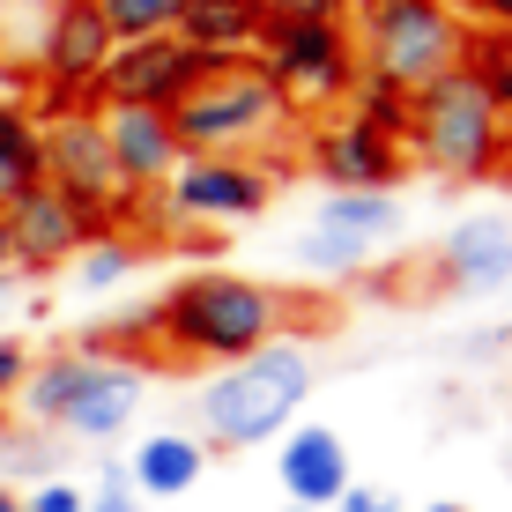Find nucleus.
Instances as JSON below:
<instances>
[{
    "label": "nucleus",
    "mask_w": 512,
    "mask_h": 512,
    "mask_svg": "<svg viewBox=\"0 0 512 512\" xmlns=\"http://www.w3.org/2000/svg\"><path fill=\"white\" fill-rule=\"evenodd\" d=\"M260 0H179V23L171 38L201 60H253V38H260Z\"/></svg>",
    "instance_id": "dca6fc26"
},
{
    "label": "nucleus",
    "mask_w": 512,
    "mask_h": 512,
    "mask_svg": "<svg viewBox=\"0 0 512 512\" xmlns=\"http://www.w3.org/2000/svg\"><path fill=\"white\" fill-rule=\"evenodd\" d=\"M290 127V104L253 60H216L193 90L171 104V134L186 156H238Z\"/></svg>",
    "instance_id": "20e7f679"
},
{
    "label": "nucleus",
    "mask_w": 512,
    "mask_h": 512,
    "mask_svg": "<svg viewBox=\"0 0 512 512\" xmlns=\"http://www.w3.org/2000/svg\"><path fill=\"white\" fill-rule=\"evenodd\" d=\"M282 320H290V297L268 290L253 275H186L164 290L156 305V349L186 364H238L253 349H268Z\"/></svg>",
    "instance_id": "f257e3e1"
},
{
    "label": "nucleus",
    "mask_w": 512,
    "mask_h": 512,
    "mask_svg": "<svg viewBox=\"0 0 512 512\" xmlns=\"http://www.w3.org/2000/svg\"><path fill=\"white\" fill-rule=\"evenodd\" d=\"M82 512H141V505H134V490H97Z\"/></svg>",
    "instance_id": "2f4dec72"
},
{
    "label": "nucleus",
    "mask_w": 512,
    "mask_h": 512,
    "mask_svg": "<svg viewBox=\"0 0 512 512\" xmlns=\"http://www.w3.org/2000/svg\"><path fill=\"white\" fill-rule=\"evenodd\" d=\"M82 379H90V357H82V349H52L45 364H30V372H23L15 401H23V416H30V423H60V416H67V401L82 394Z\"/></svg>",
    "instance_id": "412c9836"
},
{
    "label": "nucleus",
    "mask_w": 512,
    "mask_h": 512,
    "mask_svg": "<svg viewBox=\"0 0 512 512\" xmlns=\"http://www.w3.org/2000/svg\"><path fill=\"white\" fill-rule=\"evenodd\" d=\"M253 67L282 90L290 112H327L357 82V38L342 15H268L253 38Z\"/></svg>",
    "instance_id": "39448f33"
},
{
    "label": "nucleus",
    "mask_w": 512,
    "mask_h": 512,
    "mask_svg": "<svg viewBox=\"0 0 512 512\" xmlns=\"http://www.w3.org/2000/svg\"><path fill=\"white\" fill-rule=\"evenodd\" d=\"M141 409V372L134 364H112V357H90V379H82V394L67 401V416L52 423V431L67 438H119Z\"/></svg>",
    "instance_id": "2eb2a0df"
},
{
    "label": "nucleus",
    "mask_w": 512,
    "mask_h": 512,
    "mask_svg": "<svg viewBox=\"0 0 512 512\" xmlns=\"http://www.w3.org/2000/svg\"><path fill=\"white\" fill-rule=\"evenodd\" d=\"M349 119H357L364 134H379V141H401L409 134V90H394L386 75L364 67V75L349 82Z\"/></svg>",
    "instance_id": "5701e85b"
},
{
    "label": "nucleus",
    "mask_w": 512,
    "mask_h": 512,
    "mask_svg": "<svg viewBox=\"0 0 512 512\" xmlns=\"http://www.w3.org/2000/svg\"><path fill=\"white\" fill-rule=\"evenodd\" d=\"M15 290H23V275L8 268V275H0V305H15Z\"/></svg>",
    "instance_id": "72a5a7b5"
},
{
    "label": "nucleus",
    "mask_w": 512,
    "mask_h": 512,
    "mask_svg": "<svg viewBox=\"0 0 512 512\" xmlns=\"http://www.w3.org/2000/svg\"><path fill=\"white\" fill-rule=\"evenodd\" d=\"M438 268H446L453 290H505V282H512V216H468V223H453Z\"/></svg>",
    "instance_id": "f3484780"
},
{
    "label": "nucleus",
    "mask_w": 512,
    "mask_h": 512,
    "mask_svg": "<svg viewBox=\"0 0 512 512\" xmlns=\"http://www.w3.org/2000/svg\"><path fill=\"white\" fill-rule=\"evenodd\" d=\"M275 193V171L253 156H186L164 179V216L179 223H253Z\"/></svg>",
    "instance_id": "6e6552de"
},
{
    "label": "nucleus",
    "mask_w": 512,
    "mask_h": 512,
    "mask_svg": "<svg viewBox=\"0 0 512 512\" xmlns=\"http://www.w3.org/2000/svg\"><path fill=\"white\" fill-rule=\"evenodd\" d=\"M305 149H312V171H320L334 193H394L401 171H409V149H401V141L364 134L357 119H334V127H320Z\"/></svg>",
    "instance_id": "ddd939ff"
},
{
    "label": "nucleus",
    "mask_w": 512,
    "mask_h": 512,
    "mask_svg": "<svg viewBox=\"0 0 512 512\" xmlns=\"http://www.w3.org/2000/svg\"><path fill=\"white\" fill-rule=\"evenodd\" d=\"M97 490H134V483H127V461H119V453H104V468H97Z\"/></svg>",
    "instance_id": "473e14b6"
},
{
    "label": "nucleus",
    "mask_w": 512,
    "mask_h": 512,
    "mask_svg": "<svg viewBox=\"0 0 512 512\" xmlns=\"http://www.w3.org/2000/svg\"><path fill=\"white\" fill-rule=\"evenodd\" d=\"M216 60L186 52L179 38H141V45H112V60L97 67L90 104H141V112H171L193 82L208 75Z\"/></svg>",
    "instance_id": "1a4fd4ad"
},
{
    "label": "nucleus",
    "mask_w": 512,
    "mask_h": 512,
    "mask_svg": "<svg viewBox=\"0 0 512 512\" xmlns=\"http://www.w3.org/2000/svg\"><path fill=\"white\" fill-rule=\"evenodd\" d=\"M97 23L112 30V45H141V38H171L179 0H90Z\"/></svg>",
    "instance_id": "b1692460"
},
{
    "label": "nucleus",
    "mask_w": 512,
    "mask_h": 512,
    "mask_svg": "<svg viewBox=\"0 0 512 512\" xmlns=\"http://www.w3.org/2000/svg\"><path fill=\"white\" fill-rule=\"evenodd\" d=\"M201 475H208V446H201V438H186V431H156V438H141L134 461H127V483H134V490H149V498H186Z\"/></svg>",
    "instance_id": "a211bd4d"
},
{
    "label": "nucleus",
    "mask_w": 512,
    "mask_h": 512,
    "mask_svg": "<svg viewBox=\"0 0 512 512\" xmlns=\"http://www.w3.org/2000/svg\"><path fill=\"white\" fill-rule=\"evenodd\" d=\"M334 512H401V505L386 498V490H357V483H349L342 498H334Z\"/></svg>",
    "instance_id": "c85d7f7f"
},
{
    "label": "nucleus",
    "mask_w": 512,
    "mask_h": 512,
    "mask_svg": "<svg viewBox=\"0 0 512 512\" xmlns=\"http://www.w3.org/2000/svg\"><path fill=\"white\" fill-rule=\"evenodd\" d=\"M312 394V357L297 342H268L253 357L223 364L216 379L201 386V431L216 446H268V438L290 431V416L305 409Z\"/></svg>",
    "instance_id": "7ed1b4c3"
},
{
    "label": "nucleus",
    "mask_w": 512,
    "mask_h": 512,
    "mask_svg": "<svg viewBox=\"0 0 512 512\" xmlns=\"http://www.w3.org/2000/svg\"><path fill=\"white\" fill-rule=\"evenodd\" d=\"M260 15H342V0H260Z\"/></svg>",
    "instance_id": "c756f323"
},
{
    "label": "nucleus",
    "mask_w": 512,
    "mask_h": 512,
    "mask_svg": "<svg viewBox=\"0 0 512 512\" xmlns=\"http://www.w3.org/2000/svg\"><path fill=\"white\" fill-rule=\"evenodd\" d=\"M0 223H8V260H15V275H45V268H67V260H75L90 238H104V216H97V208H75V201H60L52 186H30V193H15V201L0 208Z\"/></svg>",
    "instance_id": "9d476101"
},
{
    "label": "nucleus",
    "mask_w": 512,
    "mask_h": 512,
    "mask_svg": "<svg viewBox=\"0 0 512 512\" xmlns=\"http://www.w3.org/2000/svg\"><path fill=\"white\" fill-rule=\"evenodd\" d=\"M275 475H282V490H290L297 512H320L349 490V446L327 423H297V431L282 438V453H275Z\"/></svg>",
    "instance_id": "4468645a"
},
{
    "label": "nucleus",
    "mask_w": 512,
    "mask_h": 512,
    "mask_svg": "<svg viewBox=\"0 0 512 512\" xmlns=\"http://www.w3.org/2000/svg\"><path fill=\"white\" fill-rule=\"evenodd\" d=\"M104 119V156H112L119 193H156L171 171L186 164L179 134H171V112H141V104H97Z\"/></svg>",
    "instance_id": "9b49d317"
},
{
    "label": "nucleus",
    "mask_w": 512,
    "mask_h": 512,
    "mask_svg": "<svg viewBox=\"0 0 512 512\" xmlns=\"http://www.w3.org/2000/svg\"><path fill=\"white\" fill-rule=\"evenodd\" d=\"M453 15H483V23H498V30H512V0H461Z\"/></svg>",
    "instance_id": "7c9ffc66"
},
{
    "label": "nucleus",
    "mask_w": 512,
    "mask_h": 512,
    "mask_svg": "<svg viewBox=\"0 0 512 512\" xmlns=\"http://www.w3.org/2000/svg\"><path fill=\"white\" fill-rule=\"evenodd\" d=\"M15 268V260H8V223H0V275H8Z\"/></svg>",
    "instance_id": "c9c22d12"
},
{
    "label": "nucleus",
    "mask_w": 512,
    "mask_h": 512,
    "mask_svg": "<svg viewBox=\"0 0 512 512\" xmlns=\"http://www.w3.org/2000/svg\"><path fill=\"white\" fill-rule=\"evenodd\" d=\"M104 60H112V30L97 23V8L90 0H52L45 23H38V75H45V90L90 97Z\"/></svg>",
    "instance_id": "f8f14e48"
},
{
    "label": "nucleus",
    "mask_w": 512,
    "mask_h": 512,
    "mask_svg": "<svg viewBox=\"0 0 512 512\" xmlns=\"http://www.w3.org/2000/svg\"><path fill=\"white\" fill-rule=\"evenodd\" d=\"M290 512H297V505H290Z\"/></svg>",
    "instance_id": "4c0bfd02"
},
{
    "label": "nucleus",
    "mask_w": 512,
    "mask_h": 512,
    "mask_svg": "<svg viewBox=\"0 0 512 512\" xmlns=\"http://www.w3.org/2000/svg\"><path fill=\"white\" fill-rule=\"evenodd\" d=\"M297 268L342 282V275H357V268H364V253H357V245H342V238H327V231H305V238H297Z\"/></svg>",
    "instance_id": "393cba45"
},
{
    "label": "nucleus",
    "mask_w": 512,
    "mask_h": 512,
    "mask_svg": "<svg viewBox=\"0 0 512 512\" xmlns=\"http://www.w3.org/2000/svg\"><path fill=\"white\" fill-rule=\"evenodd\" d=\"M312 231H327V238L357 245V253H372V245H386L401 231V208H394V193H327L320 216H312Z\"/></svg>",
    "instance_id": "6ab92c4d"
},
{
    "label": "nucleus",
    "mask_w": 512,
    "mask_h": 512,
    "mask_svg": "<svg viewBox=\"0 0 512 512\" xmlns=\"http://www.w3.org/2000/svg\"><path fill=\"white\" fill-rule=\"evenodd\" d=\"M45 186V156H38V112L23 97H0V208L15 193Z\"/></svg>",
    "instance_id": "aec40b11"
},
{
    "label": "nucleus",
    "mask_w": 512,
    "mask_h": 512,
    "mask_svg": "<svg viewBox=\"0 0 512 512\" xmlns=\"http://www.w3.org/2000/svg\"><path fill=\"white\" fill-rule=\"evenodd\" d=\"M401 149H416L431 171H446V179H498L512 164V127L498 119V104L490 90L468 75V67H453V75L423 82L409 97V134H401Z\"/></svg>",
    "instance_id": "f03ea898"
},
{
    "label": "nucleus",
    "mask_w": 512,
    "mask_h": 512,
    "mask_svg": "<svg viewBox=\"0 0 512 512\" xmlns=\"http://www.w3.org/2000/svg\"><path fill=\"white\" fill-rule=\"evenodd\" d=\"M82 505H90V498H82L75 483H60V475H52V483H38V490L23 498V512H82Z\"/></svg>",
    "instance_id": "bb28decb"
},
{
    "label": "nucleus",
    "mask_w": 512,
    "mask_h": 512,
    "mask_svg": "<svg viewBox=\"0 0 512 512\" xmlns=\"http://www.w3.org/2000/svg\"><path fill=\"white\" fill-rule=\"evenodd\" d=\"M461 45H468V23L453 15V0H364V67L409 97L423 82L453 75Z\"/></svg>",
    "instance_id": "423d86ee"
},
{
    "label": "nucleus",
    "mask_w": 512,
    "mask_h": 512,
    "mask_svg": "<svg viewBox=\"0 0 512 512\" xmlns=\"http://www.w3.org/2000/svg\"><path fill=\"white\" fill-rule=\"evenodd\" d=\"M38 156H45V186L75 208H97L112 216V156H104V119L90 97H60L45 90V119H38Z\"/></svg>",
    "instance_id": "0eeeda50"
},
{
    "label": "nucleus",
    "mask_w": 512,
    "mask_h": 512,
    "mask_svg": "<svg viewBox=\"0 0 512 512\" xmlns=\"http://www.w3.org/2000/svg\"><path fill=\"white\" fill-rule=\"evenodd\" d=\"M0 512H23V498H15V490H8V483H0Z\"/></svg>",
    "instance_id": "f704fd0d"
},
{
    "label": "nucleus",
    "mask_w": 512,
    "mask_h": 512,
    "mask_svg": "<svg viewBox=\"0 0 512 512\" xmlns=\"http://www.w3.org/2000/svg\"><path fill=\"white\" fill-rule=\"evenodd\" d=\"M423 512H468V505H423Z\"/></svg>",
    "instance_id": "e433bc0d"
},
{
    "label": "nucleus",
    "mask_w": 512,
    "mask_h": 512,
    "mask_svg": "<svg viewBox=\"0 0 512 512\" xmlns=\"http://www.w3.org/2000/svg\"><path fill=\"white\" fill-rule=\"evenodd\" d=\"M134 268H141V245L119 238V231H104V238H90L75 253V290L112 297V290H127V282H134Z\"/></svg>",
    "instance_id": "4be33fe9"
},
{
    "label": "nucleus",
    "mask_w": 512,
    "mask_h": 512,
    "mask_svg": "<svg viewBox=\"0 0 512 512\" xmlns=\"http://www.w3.org/2000/svg\"><path fill=\"white\" fill-rule=\"evenodd\" d=\"M23 372H30V349H23V342H0V401L23 386Z\"/></svg>",
    "instance_id": "cd10ccee"
},
{
    "label": "nucleus",
    "mask_w": 512,
    "mask_h": 512,
    "mask_svg": "<svg viewBox=\"0 0 512 512\" xmlns=\"http://www.w3.org/2000/svg\"><path fill=\"white\" fill-rule=\"evenodd\" d=\"M8 475H38V483H52V446L30 438V431L0 438V483H8Z\"/></svg>",
    "instance_id": "a878e982"
}]
</instances>
